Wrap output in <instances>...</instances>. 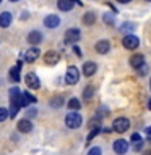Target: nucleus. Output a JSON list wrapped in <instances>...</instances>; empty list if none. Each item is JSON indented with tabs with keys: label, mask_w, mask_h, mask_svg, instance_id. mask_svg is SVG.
Wrapping results in <instances>:
<instances>
[{
	"label": "nucleus",
	"mask_w": 151,
	"mask_h": 155,
	"mask_svg": "<svg viewBox=\"0 0 151 155\" xmlns=\"http://www.w3.org/2000/svg\"><path fill=\"white\" fill-rule=\"evenodd\" d=\"M10 104L15 105V107H19V108H21V107H28L19 87H12V89H10Z\"/></svg>",
	"instance_id": "f257e3e1"
},
{
	"label": "nucleus",
	"mask_w": 151,
	"mask_h": 155,
	"mask_svg": "<svg viewBox=\"0 0 151 155\" xmlns=\"http://www.w3.org/2000/svg\"><path fill=\"white\" fill-rule=\"evenodd\" d=\"M81 123H83V118L78 111H70V113L65 116V124H67V128H70V129L80 128Z\"/></svg>",
	"instance_id": "f03ea898"
},
{
	"label": "nucleus",
	"mask_w": 151,
	"mask_h": 155,
	"mask_svg": "<svg viewBox=\"0 0 151 155\" xmlns=\"http://www.w3.org/2000/svg\"><path fill=\"white\" fill-rule=\"evenodd\" d=\"M122 45H124L127 50H135L140 45V39L135 36V34H127V36L122 39Z\"/></svg>",
	"instance_id": "7ed1b4c3"
},
{
	"label": "nucleus",
	"mask_w": 151,
	"mask_h": 155,
	"mask_svg": "<svg viewBox=\"0 0 151 155\" xmlns=\"http://www.w3.org/2000/svg\"><path fill=\"white\" fill-rule=\"evenodd\" d=\"M80 81V71H78L76 66H68L67 68V74H65V82L67 84H76V82Z\"/></svg>",
	"instance_id": "20e7f679"
},
{
	"label": "nucleus",
	"mask_w": 151,
	"mask_h": 155,
	"mask_svg": "<svg viewBox=\"0 0 151 155\" xmlns=\"http://www.w3.org/2000/svg\"><path fill=\"white\" fill-rule=\"evenodd\" d=\"M128 128H130V121H128V118H125V116L115 118L114 123H112V129L117 131V133H125Z\"/></svg>",
	"instance_id": "39448f33"
},
{
	"label": "nucleus",
	"mask_w": 151,
	"mask_h": 155,
	"mask_svg": "<svg viewBox=\"0 0 151 155\" xmlns=\"http://www.w3.org/2000/svg\"><path fill=\"white\" fill-rule=\"evenodd\" d=\"M80 39H81L80 29H76V28L67 29V32H65V42H67V44H75V42L80 41Z\"/></svg>",
	"instance_id": "423d86ee"
},
{
	"label": "nucleus",
	"mask_w": 151,
	"mask_h": 155,
	"mask_svg": "<svg viewBox=\"0 0 151 155\" xmlns=\"http://www.w3.org/2000/svg\"><path fill=\"white\" fill-rule=\"evenodd\" d=\"M58 60H60V53H58L57 50H49L44 53V63L46 65H57Z\"/></svg>",
	"instance_id": "0eeeda50"
},
{
	"label": "nucleus",
	"mask_w": 151,
	"mask_h": 155,
	"mask_svg": "<svg viewBox=\"0 0 151 155\" xmlns=\"http://www.w3.org/2000/svg\"><path fill=\"white\" fill-rule=\"evenodd\" d=\"M39 55H41V50H39L37 47H31V48H28L26 52H23V58L26 60L28 63H33V61H36Z\"/></svg>",
	"instance_id": "6e6552de"
},
{
	"label": "nucleus",
	"mask_w": 151,
	"mask_h": 155,
	"mask_svg": "<svg viewBox=\"0 0 151 155\" xmlns=\"http://www.w3.org/2000/svg\"><path fill=\"white\" fill-rule=\"evenodd\" d=\"M24 81H26V86L29 89H39V87H41V81H39L36 73H28L26 78H24Z\"/></svg>",
	"instance_id": "1a4fd4ad"
},
{
	"label": "nucleus",
	"mask_w": 151,
	"mask_h": 155,
	"mask_svg": "<svg viewBox=\"0 0 151 155\" xmlns=\"http://www.w3.org/2000/svg\"><path fill=\"white\" fill-rule=\"evenodd\" d=\"M21 66H23V63H21V61H18L13 68H10V71H8V78H10V81H13V82H19V79H21V76H19V73H21Z\"/></svg>",
	"instance_id": "9d476101"
},
{
	"label": "nucleus",
	"mask_w": 151,
	"mask_h": 155,
	"mask_svg": "<svg viewBox=\"0 0 151 155\" xmlns=\"http://www.w3.org/2000/svg\"><path fill=\"white\" fill-rule=\"evenodd\" d=\"M58 24H60V18L57 15H47L44 18V26L47 29H55V28H58Z\"/></svg>",
	"instance_id": "9b49d317"
},
{
	"label": "nucleus",
	"mask_w": 151,
	"mask_h": 155,
	"mask_svg": "<svg viewBox=\"0 0 151 155\" xmlns=\"http://www.w3.org/2000/svg\"><path fill=\"white\" fill-rule=\"evenodd\" d=\"M112 147H114V152H115V153L124 155V153H127V150H128V142H127V140H124V139H117Z\"/></svg>",
	"instance_id": "f8f14e48"
},
{
	"label": "nucleus",
	"mask_w": 151,
	"mask_h": 155,
	"mask_svg": "<svg viewBox=\"0 0 151 155\" xmlns=\"http://www.w3.org/2000/svg\"><path fill=\"white\" fill-rule=\"evenodd\" d=\"M75 2H76L78 5H81L80 0H58V2H57V7H58V10H60V12H70V10L73 8V5H75Z\"/></svg>",
	"instance_id": "ddd939ff"
},
{
	"label": "nucleus",
	"mask_w": 151,
	"mask_h": 155,
	"mask_svg": "<svg viewBox=\"0 0 151 155\" xmlns=\"http://www.w3.org/2000/svg\"><path fill=\"white\" fill-rule=\"evenodd\" d=\"M94 48H96V52H97V53H101V55H104V53H107V52L111 50V44H109V41H106V39H102V41L96 42Z\"/></svg>",
	"instance_id": "4468645a"
},
{
	"label": "nucleus",
	"mask_w": 151,
	"mask_h": 155,
	"mask_svg": "<svg viewBox=\"0 0 151 155\" xmlns=\"http://www.w3.org/2000/svg\"><path fill=\"white\" fill-rule=\"evenodd\" d=\"M28 42L31 45H37V44L42 42V32L41 31H31L28 34Z\"/></svg>",
	"instance_id": "2eb2a0df"
},
{
	"label": "nucleus",
	"mask_w": 151,
	"mask_h": 155,
	"mask_svg": "<svg viewBox=\"0 0 151 155\" xmlns=\"http://www.w3.org/2000/svg\"><path fill=\"white\" fill-rule=\"evenodd\" d=\"M13 21V16H12V13L10 12H2L0 13V28H8L10 24H12Z\"/></svg>",
	"instance_id": "dca6fc26"
},
{
	"label": "nucleus",
	"mask_w": 151,
	"mask_h": 155,
	"mask_svg": "<svg viewBox=\"0 0 151 155\" xmlns=\"http://www.w3.org/2000/svg\"><path fill=\"white\" fill-rule=\"evenodd\" d=\"M16 129L19 131V133H29V131L33 129V123L29 120H19L18 121V124H16Z\"/></svg>",
	"instance_id": "f3484780"
},
{
	"label": "nucleus",
	"mask_w": 151,
	"mask_h": 155,
	"mask_svg": "<svg viewBox=\"0 0 151 155\" xmlns=\"http://www.w3.org/2000/svg\"><path fill=\"white\" fill-rule=\"evenodd\" d=\"M130 65H132V68L138 70L141 65H145V57L141 55V53H136V55H133L130 58Z\"/></svg>",
	"instance_id": "a211bd4d"
},
{
	"label": "nucleus",
	"mask_w": 151,
	"mask_h": 155,
	"mask_svg": "<svg viewBox=\"0 0 151 155\" xmlns=\"http://www.w3.org/2000/svg\"><path fill=\"white\" fill-rule=\"evenodd\" d=\"M96 68H97V66H96L94 61H86L85 65H83V74L88 76V78L93 76V74L96 73Z\"/></svg>",
	"instance_id": "6ab92c4d"
},
{
	"label": "nucleus",
	"mask_w": 151,
	"mask_h": 155,
	"mask_svg": "<svg viewBox=\"0 0 151 155\" xmlns=\"http://www.w3.org/2000/svg\"><path fill=\"white\" fill-rule=\"evenodd\" d=\"M94 23H96V13L88 12V13L83 15V24H85V26H93Z\"/></svg>",
	"instance_id": "aec40b11"
},
{
	"label": "nucleus",
	"mask_w": 151,
	"mask_h": 155,
	"mask_svg": "<svg viewBox=\"0 0 151 155\" xmlns=\"http://www.w3.org/2000/svg\"><path fill=\"white\" fill-rule=\"evenodd\" d=\"M93 95H94V86H86L85 91H83V99L90 100V99H93Z\"/></svg>",
	"instance_id": "412c9836"
},
{
	"label": "nucleus",
	"mask_w": 151,
	"mask_h": 155,
	"mask_svg": "<svg viewBox=\"0 0 151 155\" xmlns=\"http://www.w3.org/2000/svg\"><path fill=\"white\" fill-rule=\"evenodd\" d=\"M68 108H70V110H80L81 108V104H80V100H78L76 99V97H73V99H70V100H68Z\"/></svg>",
	"instance_id": "4be33fe9"
},
{
	"label": "nucleus",
	"mask_w": 151,
	"mask_h": 155,
	"mask_svg": "<svg viewBox=\"0 0 151 155\" xmlns=\"http://www.w3.org/2000/svg\"><path fill=\"white\" fill-rule=\"evenodd\" d=\"M23 97H24V100H26V104H28V105H29V104H36V102H37L36 97H34L31 92H28V91H24V92H23Z\"/></svg>",
	"instance_id": "5701e85b"
},
{
	"label": "nucleus",
	"mask_w": 151,
	"mask_h": 155,
	"mask_svg": "<svg viewBox=\"0 0 151 155\" xmlns=\"http://www.w3.org/2000/svg\"><path fill=\"white\" fill-rule=\"evenodd\" d=\"M51 105L54 107V108H60V107L63 105V97H62V95L54 97V99L51 100Z\"/></svg>",
	"instance_id": "b1692460"
},
{
	"label": "nucleus",
	"mask_w": 151,
	"mask_h": 155,
	"mask_svg": "<svg viewBox=\"0 0 151 155\" xmlns=\"http://www.w3.org/2000/svg\"><path fill=\"white\" fill-rule=\"evenodd\" d=\"M101 133V128H96V129H91V133L90 134H88V137H86V140H88V142H91V140L93 139H94L96 137V136L97 134H99Z\"/></svg>",
	"instance_id": "393cba45"
},
{
	"label": "nucleus",
	"mask_w": 151,
	"mask_h": 155,
	"mask_svg": "<svg viewBox=\"0 0 151 155\" xmlns=\"http://www.w3.org/2000/svg\"><path fill=\"white\" fill-rule=\"evenodd\" d=\"M7 118H8V110L5 108V107H0V123L5 121Z\"/></svg>",
	"instance_id": "a878e982"
},
{
	"label": "nucleus",
	"mask_w": 151,
	"mask_h": 155,
	"mask_svg": "<svg viewBox=\"0 0 151 155\" xmlns=\"http://www.w3.org/2000/svg\"><path fill=\"white\" fill-rule=\"evenodd\" d=\"M120 29H122V31H133V29H135V24H133V23H124Z\"/></svg>",
	"instance_id": "bb28decb"
},
{
	"label": "nucleus",
	"mask_w": 151,
	"mask_h": 155,
	"mask_svg": "<svg viewBox=\"0 0 151 155\" xmlns=\"http://www.w3.org/2000/svg\"><path fill=\"white\" fill-rule=\"evenodd\" d=\"M88 155H102V150H101V147H93V149H90Z\"/></svg>",
	"instance_id": "cd10ccee"
},
{
	"label": "nucleus",
	"mask_w": 151,
	"mask_h": 155,
	"mask_svg": "<svg viewBox=\"0 0 151 155\" xmlns=\"http://www.w3.org/2000/svg\"><path fill=\"white\" fill-rule=\"evenodd\" d=\"M36 115H37V110L34 108V107H31V108H28V111H26V116H29V118H34Z\"/></svg>",
	"instance_id": "c85d7f7f"
},
{
	"label": "nucleus",
	"mask_w": 151,
	"mask_h": 155,
	"mask_svg": "<svg viewBox=\"0 0 151 155\" xmlns=\"http://www.w3.org/2000/svg\"><path fill=\"white\" fill-rule=\"evenodd\" d=\"M104 23H107L109 26H112V24H114V18H112L111 15H104Z\"/></svg>",
	"instance_id": "c756f323"
},
{
	"label": "nucleus",
	"mask_w": 151,
	"mask_h": 155,
	"mask_svg": "<svg viewBox=\"0 0 151 155\" xmlns=\"http://www.w3.org/2000/svg\"><path fill=\"white\" fill-rule=\"evenodd\" d=\"M138 73H140L141 76H145L146 73H148V66H146V65H141V66L138 68Z\"/></svg>",
	"instance_id": "7c9ffc66"
},
{
	"label": "nucleus",
	"mask_w": 151,
	"mask_h": 155,
	"mask_svg": "<svg viewBox=\"0 0 151 155\" xmlns=\"http://www.w3.org/2000/svg\"><path fill=\"white\" fill-rule=\"evenodd\" d=\"M140 140H143L140 134H136V133H135V134H132V142H133V144H135V142H140Z\"/></svg>",
	"instance_id": "2f4dec72"
},
{
	"label": "nucleus",
	"mask_w": 151,
	"mask_h": 155,
	"mask_svg": "<svg viewBox=\"0 0 151 155\" xmlns=\"http://www.w3.org/2000/svg\"><path fill=\"white\" fill-rule=\"evenodd\" d=\"M141 147H143V140H140V142H135L133 144V149L138 152V150H141Z\"/></svg>",
	"instance_id": "473e14b6"
},
{
	"label": "nucleus",
	"mask_w": 151,
	"mask_h": 155,
	"mask_svg": "<svg viewBox=\"0 0 151 155\" xmlns=\"http://www.w3.org/2000/svg\"><path fill=\"white\" fill-rule=\"evenodd\" d=\"M73 52H75V53H76V57H81V50H80V48H78L76 45H75V47H73Z\"/></svg>",
	"instance_id": "72a5a7b5"
},
{
	"label": "nucleus",
	"mask_w": 151,
	"mask_h": 155,
	"mask_svg": "<svg viewBox=\"0 0 151 155\" xmlns=\"http://www.w3.org/2000/svg\"><path fill=\"white\" fill-rule=\"evenodd\" d=\"M146 134H148V142L151 144V128H148V129H146Z\"/></svg>",
	"instance_id": "f704fd0d"
},
{
	"label": "nucleus",
	"mask_w": 151,
	"mask_h": 155,
	"mask_svg": "<svg viewBox=\"0 0 151 155\" xmlns=\"http://www.w3.org/2000/svg\"><path fill=\"white\" fill-rule=\"evenodd\" d=\"M119 3H128V2H132V0H117Z\"/></svg>",
	"instance_id": "c9c22d12"
},
{
	"label": "nucleus",
	"mask_w": 151,
	"mask_h": 155,
	"mask_svg": "<svg viewBox=\"0 0 151 155\" xmlns=\"http://www.w3.org/2000/svg\"><path fill=\"white\" fill-rule=\"evenodd\" d=\"M143 155H151V150H146V152H145Z\"/></svg>",
	"instance_id": "e433bc0d"
},
{
	"label": "nucleus",
	"mask_w": 151,
	"mask_h": 155,
	"mask_svg": "<svg viewBox=\"0 0 151 155\" xmlns=\"http://www.w3.org/2000/svg\"><path fill=\"white\" fill-rule=\"evenodd\" d=\"M148 108H149V110H151V99H149V100H148Z\"/></svg>",
	"instance_id": "4c0bfd02"
},
{
	"label": "nucleus",
	"mask_w": 151,
	"mask_h": 155,
	"mask_svg": "<svg viewBox=\"0 0 151 155\" xmlns=\"http://www.w3.org/2000/svg\"><path fill=\"white\" fill-rule=\"evenodd\" d=\"M10 2H19V0H10Z\"/></svg>",
	"instance_id": "58836bf2"
},
{
	"label": "nucleus",
	"mask_w": 151,
	"mask_h": 155,
	"mask_svg": "<svg viewBox=\"0 0 151 155\" xmlns=\"http://www.w3.org/2000/svg\"><path fill=\"white\" fill-rule=\"evenodd\" d=\"M146 2H151V0H146Z\"/></svg>",
	"instance_id": "ea45409f"
},
{
	"label": "nucleus",
	"mask_w": 151,
	"mask_h": 155,
	"mask_svg": "<svg viewBox=\"0 0 151 155\" xmlns=\"http://www.w3.org/2000/svg\"><path fill=\"white\" fill-rule=\"evenodd\" d=\"M0 3H2V0H0Z\"/></svg>",
	"instance_id": "a19ab883"
}]
</instances>
